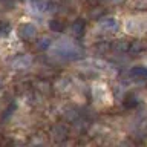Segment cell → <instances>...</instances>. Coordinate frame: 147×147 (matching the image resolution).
I'll use <instances>...</instances> for the list:
<instances>
[{
    "instance_id": "obj_1",
    "label": "cell",
    "mask_w": 147,
    "mask_h": 147,
    "mask_svg": "<svg viewBox=\"0 0 147 147\" xmlns=\"http://www.w3.org/2000/svg\"><path fill=\"white\" fill-rule=\"evenodd\" d=\"M54 49H55V52L58 55H61V57H74L75 54H78V49L67 40L60 41L58 45H55Z\"/></svg>"
},
{
    "instance_id": "obj_2",
    "label": "cell",
    "mask_w": 147,
    "mask_h": 147,
    "mask_svg": "<svg viewBox=\"0 0 147 147\" xmlns=\"http://www.w3.org/2000/svg\"><path fill=\"white\" fill-rule=\"evenodd\" d=\"M18 35L25 40H31L37 35V28L34 25H31V23H23L18 28Z\"/></svg>"
},
{
    "instance_id": "obj_3",
    "label": "cell",
    "mask_w": 147,
    "mask_h": 147,
    "mask_svg": "<svg viewBox=\"0 0 147 147\" xmlns=\"http://www.w3.org/2000/svg\"><path fill=\"white\" fill-rule=\"evenodd\" d=\"M31 64V57L29 55H18L12 60V67L16 69H23V67H28Z\"/></svg>"
},
{
    "instance_id": "obj_4",
    "label": "cell",
    "mask_w": 147,
    "mask_h": 147,
    "mask_svg": "<svg viewBox=\"0 0 147 147\" xmlns=\"http://www.w3.org/2000/svg\"><path fill=\"white\" fill-rule=\"evenodd\" d=\"M100 28L104 31H107V32H115L118 29V23L115 18H106V20H103L100 23Z\"/></svg>"
},
{
    "instance_id": "obj_5",
    "label": "cell",
    "mask_w": 147,
    "mask_h": 147,
    "mask_svg": "<svg viewBox=\"0 0 147 147\" xmlns=\"http://www.w3.org/2000/svg\"><path fill=\"white\" fill-rule=\"evenodd\" d=\"M132 72L136 77H147V69H144V67H135Z\"/></svg>"
},
{
    "instance_id": "obj_6",
    "label": "cell",
    "mask_w": 147,
    "mask_h": 147,
    "mask_svg": "<svg viewBox=\"0 0 147 147\" xmlns=\"http://www.w3.org/2000/svg\"><path fill=\"white\" fill-rule=\"evenodd\" d=\"M48 45H49V40H48V38H43V40H40V41H38V48H40V49L48 48Z\"/></svg>"
},
{
    "instance_id": "obj_7",
    "label": "cell",
    "mask_w": 147,
    "mask_h": 147,
    "mask_svg": "<svg viewBox=\"0 0 147 147\" xmlns=\"http://www.w3.org/2000/svg\"><path fill=\"white\" fill-rule=\"evenodd\" d=\"M8 29H9V28H8V25H6V23H0V35L6 34V32H8Z\"/></svg>"
},
{
    "instance_id": "obj_8",
    "label": "cell",
    "mask_w": 147,
    "mask_h": 147,
    "mask_svg": "<svg viewBox=\"0 0 147 147\" xmlns=\"http://www.w3.org/2000/svg\"><path fill=\"white\" fill-rule=\"evenodd\" d=\"M0 87H2V81H0Z\"/></svg>"
}]
</instances>
